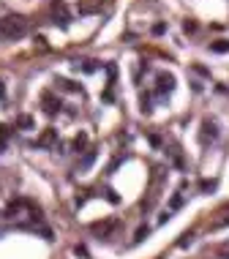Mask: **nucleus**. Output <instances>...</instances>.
<instances>
[{"label": "nucleus", "mask_w": 229, "mask_h": 259, "mask_svg": "<svg viewBox=\"0 0 229 259\" xmlns=\"http://www.w3.org/2000/svg\"><path fill=\"white\" fill-rule=\"evenodd\" d=\"M28 33V19L22 14H6L0 19V38H9V41H17Z\"/></svg>", "instance_id": "f257e3e1"}, {"label": "nucleus", "mask_w": 229, "mask_h": 259, "mask_svg": "<svg viewBox=\"0 0 229 259\" xmlns=\"http://www.w3.org/2000/svg\"><path fill=\"white\" fill-rule=\"evenodd\" d=\"M199 139H202V145L215 142V139H218V123L210 120V117H205V120H202V134H199Z\"/></svg>", "instance_id": "f03ea898"}, {"label": "nucleus", "mask_w": 229, "mask_h": 259, "mask_svg": "<svg viewBox=\"0 0 229 259\" xmlns=\"http://www.w3.org/2000/svg\"><path fill=\"white\" fill-rule=\"evenodd\" d=\"M175 90V77L172 74H158L156 77V96H169V93Z\"/></svg>", "instance_id": "7ed1b4c3"}, {"label": "nucleus", "mask_w": 229, "mask_h": 259, "mask_svg": "<svg viewBox=\"0 0 229 259\" xmlns=\"http://www.w3.org/2000/svg\"><path fill=\"white\" fill-rule=\"evenodd\" d=\"M52 14H55V22H60L63 28H69L71 19H69V11H66L63 3H58V0H55V6H52Z\"/></svg>", "instance_id": "20e7f679"}, {"label": "nucleus", "mask_w": 229, "mask_h": 259, "mask_svg": "<svg viewBox=\"0 0 229 259\" xmlns=\"http://www.w3.org/2000/svg\"><path fill=\"white\" fill-rule=\"evenodd\" d=\"M101 11V0H79V14H96Z\"/></svg>", "instance_id": "39448f33"}, {"label": "nucleus", "mask_w": 229, "mask_h": 259, "mask_svg": "<svg viewBox=\"0 0 229 259\" xmlns=\"http://www.w3.org/2000/svg\"><path fill=\"white\" fill-rule=\"evenodd\" d=\"M224 227H229V210L218 213V216L210 221V232H218V229H224Z\"/></svg>", "instance_id": "423d86ee"}, {"label": "nucleus", "mask_w": 229, "mask_h": 259, "mask_svg": "<svg viewBox=\"0 0 229 259\" xmlns=\"http://www.w3.org/2000/svg\"><path fill=\"white\" fill-rule=\"evenodd\" d=\"M55 139H58V131L49 128V131H44V137L38 139V145H41V148H49V145H55Z\"/></svg>", "instance_id": "0eeeda50"}, {"label": "nucleus", "mask_w": 229, "mask_h": 259, "mask_svg": "<svg viewBox=\"0 0 229 259\" xmlns=\"http://www.w3.org/2000/svg\"><path fill=\"white\" fill-rule=\"evenodd\" d=\"M58 109H60V101H55L52 96H44V112L46 115H55Z\"/></svg>", "instance_id": "6e6552de"}, {"label": "nucleus", "mask_w": 229, "mask_h": 259, "mask_svg": "<svg viewBox=\"0 0 229 259\" xmlns=\"http://www.w3.org/2000/svg\"><path fill=\"white\" fill-rule=\"evenodd\" d=\"M93 158H96V150H87L85 158H82V164H79V169H87V167L93 164Z\"/></svg>", "instance_id": "1a4fd4ad"}, {"label": "nucleus", "mask_w": 229, "mask_h": 259, "mask_svg": "<svg viewBox=\"0 0 229 259\" xmlns=\"http://www.w3.org/2000/svg\"><path fill=\"white\" fill-rule=\"evenodd\" d=\"M210 49L218 52V55H224V52H229V41H215V44H210Z\"/></svg>", "instance_id": "9d476101"}, {"label": "nucleus", "mask_w": 229, "mask_h": 259, "mask_svg": "<svg viewBox=\"0 0 229 259\" xmlns=\"http://www.w3.org/2000/svg\"><path fill=\"white\" fill-rule=\"evenodd\" d=\"M19 128H33V117L30 115H19Z\"/></svg>", "instance_id": "9b49d317"}, {"label": "nucleus", "mask_w": 229, "mask_h": 259, "mask_svg": "<svg viewBox=\"0 0 229 259\" xmlns=\"http://www.w3.org/2000/svg\"><path fill=\"white\" fill-rule=\"evenodd\" d=\"M85 142H87V137H85V134H79L77 139H74V148H77V153H79V150L85 148Z\"/></svg>", "instance_id": "f8f14e48"}, {"label": "nucleus", "mask_w": 229, "mask_h": 259, "mask_svg": "<svg viewBox=\"0 0 229 259\" xmlns=\"http://www.w3.org/2000/svg\"><path fill=\"white\" fill-rule=\"evenodd\" d=\"M169 205H172V210H178L180 205H183V194H180V191H178V194L172 197V202H169Z\"/></svg>", "instance_id": "ddd939ff"}, {"label": "nucleus", "mask_w": 229, "mask_h": 259, "mask_svg": "<svg viewBox=\"0 0 229 259\" xmlns=\"http://www.w3.org/2000/svg\"><path fill=\"white\" fill-rule=\"evenodd\" d=\"M199 188H202V191H213V188H215V183H213V180H210V183L202 180V183H199Z\"/></svg>", "instance_id": "4468645a"}, {"label": "nucleus", "mask_w": 229, "mask_h": 259, "mask_svg": "<svg viewBox=\"0 0 229 259\" xmlns=\"http://www.w3.org/2000/svg\"><path fill=\"white\" fill-rule=\"evenodd\" d=\"M145 237H147V227H142V229H139V232H137V237H134V240L139 243V240H145Z\"/></svg>", "instance_id": "2eb2a0df"}, {"label": "nucleus", "mask_w": 229, "mask_h": 259, "mask_svg": "<svg viewBox=\"0 0 229 259\" xmlns=\"http://www.w3.org/2000/svg\"><path fill=\"white\" fill-rule=\"evenodd\" d=\"M188 243H191V232H186V235L180 237V245H188Z\"/></svg>", "instance_id": "dca6fc26"}, {"label": "nucleus", "mask_w": 229, "mask_h": 259, "mask_svg": "<svg viewBox=\"0 0 229 259\" xmlns=\"http://www.w3.org/2000/svg\"><path fill=\"white\" fill-rule=\"evenodd\" d=\"M6 98V88H3V82H0V101Z\"/></svg>", "instance_id": "f3484780"}, {"label": "nucleus", "mask_w": 229, "mask_h": 259, "mask_svg": "<svg viewBox=\"0 0 229 259\" xmlns=\"http://www.w3.org/2000/svg\"><path fill=\"white\" fill-rule=\"evenodd\" d=\"M3 150H6V139L0 137V153H3Z\"/></svg>", "instance_id": "a211bd4d"}]
</instances>
